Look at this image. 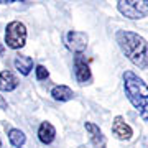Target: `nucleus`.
I'll return each instance as SVG.
<instances>
[{
	"label": "nucleus",
	"mask_w": 148,
	"mask_h": 148,
	"mask_svg": "<svg viewBox=\"0 0 148 148\" xmlns=\"http://www.w3.org/2000/svg\"><path fill=\"white\" fill-rule=\"evenodd\" d=\"M117 10L128 20H142L148 16V0H119Z\"/></svg>",
	"instance_id": "4"
},
{
	"label": "nucleus",
	"mask_w": 148,
	"mask_h": 148,
	"mask_svg": "<svg viewBox=\"0 0 148 148\" xmlns=\"http://www.w3.org/2000/svg\"><path fill=\"white\" fill-rule=\"evenodd\" d=\"M74 77L77 81V84L81 86L92 82V73H90L89 63H87L84 54H76L74 56Z\"/></svg>",
	"instance_id": "6"
},
{
	"label": "nucleus",
	"mask_w": 148,
	"mask_h": 148,
	"mask_svg": "<svg viewBox=\"0 0 148 148\" xmlns=\"http://www.w3.org/2000/svg\"><path fill=\"white\" fill-rule=\"evenodd\" d=\"M35 74H36V81H46L49 77V71L43 64H38L35 68Z\"/></svg>",
	"instance_id": "14"
},
{
	"label": "nucleus",
	"mask_w": 148,
	"mask_h": 148,
	"mask_svg": "<svg viewBox=\"0 0 148 148\" xmlns=\"http://www.w3.org/2000/svg\"><path fill=\"white\" fill-rule=\"evenodd\" d=\"M2 5H8V3H13V0H0Z\"/></svg>",
	"instance_id": "17"
},
{
	"label": "nucleus",
	"mask_w": 148,
	"mask_h": 148,
	"mask_svg": "<svg viewBox=\"0 0 148 148\" xmlns=\"http://www.w3.org/2000/svg\"><path fill=\"white\" fill-rule=\"evenodd\" d=\"M51 97H53L54 101L58 102H68V101H73L74 99V90L69 87V86H54L53 89H51Z\"/></svg>",
	"instance_id": "12"
},
{
	"label": "nucleus",
	"mask_w": 148,
	"mask_h": 148,
	"mask_svg": "<svg viewBox=\"0 0 148 148\" xmlns=\"http://www.w3.org/2000/svg\"><path fill=\"white\" fill-rule=\"evenodd\" d=\"M3 51H5V46H3V45H2V43H0V56H2V54H3Z\"/></svg>",
	"instance_id": "18"
},
{
	"label": "nucleus",
	"mask_w": 148,
	"mask_h": 148,
	"mask_svg": "<svg viewBox=\"0 0 148 148\" xmlns=\"http://www.w3.org/2000/svg\"><path fill=\"white\" fill-rule=\"evenodd\" d=\"M0 148H2V138H0Z\"/></svg>",
	"instance_id": "19"
},
{
	"label": "nucleus",
	"mask_w": 148,
	"mask_h": 148,
	"mask_svg": "<svg viewBox=\"0 0 148 148\" xmlns=\"http://www.w3.org/2000/svg\"><path fill=\"white\" fill-rule=\"evenodd\" d=\"M86 132L89 133V140L95 148H106L107 145V138L102 132V128L99 125H95L94 122H86L84 123Z\"/></svg>",
	"instance_id": "8"
},
{
	"label": "nucleus",
	"mask_w": 148,
	"mask_h": 148,
	"mask_svg": "<svg viewBox=\"0 0 148 148\" xmlns=\"http://www.w3.org/2000/svg\"><path fill=\"white\" fill-rule=\"evenodd\" d=\"M56 138V128L51 122H41V125L38 128V140L43 145H49Z\"/></svg>",
	"instance_id": "10"
},
{
	"label": "nucleus",
	"mask_w": 148,
	"mask_h": 148,
	"mask_svg": "<svg viewBox=\"0 0 148 148\" xmlns=\"http://www.w3.org/2000/svg\"><path fill=\"white\" fill-rule=\"evenodd\" d=\"M7 137H8L10 145L15 147V148H21L25 145V142H27V135H25L23 130H20V128H8Z\"/></svg>",
	"instance_id": "13"
},
{
	"label": "nucleus",
	"mask_w": 148,
	"mask_h": 148,
	"mask_svg": "<svg viewBox=\"0 0 148 148\" xmlns=\"http://www.w3.org/2000/svg\"><path fill=\"white\" fill-rule=\"evenodd\" d=\"M27 25L23 21L13 20L5 27V43L10 49H20L27 43Z\"/></svg>",
	"instance_id": "3"
},
{
	"label": "nucleus",
	"mask_w": 148,
	"mask_h": 148,
	"mask_svg": "<svg viewBox=\"0 0 148 148\" xmlns=\"http://www.w3.org/2000/svg\"><path fill=\"white\" fill-rule=\"evenodd\" d=\"M18 84H20V81L13 71H10V69L0 71V90L2 92H12L18 87Z\"/></svg>",
	"instance_id": "9"
},
{
	"label": "nucleus",
	"mask_w": 148,
	"mask_h": 148,
	"mask_svg": "<svg viewBox=\"0 0 148 148\" xmlns=\"http://www.w3.org/2000/svg\"><path fill=\"white\" fill-rule=\"evenodd\" d=\"M123 92L138 115L148 123V84L133 71L123 73Z\"/></svg>",
	"instance_id": "2"
},
{
	"label": "nucleus",
	"mask_w": 148,
	"mask_h": 148,
	"mask_svg": "<svg viewBox=\"0 0 148 148\" xmlns=\"http://www.w3.org/2000/svg\"><path fill=\"white\" fill-rule=\"evenodd\" d=\"M89 43V36L86 32H77V30H71L66 33V46L69 51L76 54H84L86 48Z\"/></svg>",
	"instance_id": "5"
},
{
	"label": "nucleus",
	"mask_w": 148,
	"mask_h": 148,
	"mask_svg": "<svg viewBox=\"0 0 148 148\" xmlns=\"http://www.w3.org/2000/svg\"><path fill=\"white\" fill-rule=\"evenodd\" d=\"M115 41L120 51L133 66L140 69H148V41L142 35L130 30H117Z\"/></svg>",
	"instance_id": "1"
},
{
	"label": "nucleus",
	"mask_w": 148,
	"mask_h": 148,
	"mask_svg": "<svg viewBox=\"0 0 148 148\" xmlns=\"http://www.w3.org/2000/svg\"><path fill=\"white\" fill-rule=\"evenodd\" d=\"M7 107H8V104H7L5 97L0 94V109H2V110H7Z\"/></svg>",
	"instance_id": "15"
},
{
	"label": "nucleus",
	"mask_w": 148,
	"mask_h": 148,
	"mask_svg": "<svg viewBox=\"0 0 148 148\" xmlns=\"http://www.w3.org/2000/svg\"><path fill=\"white\" fill-rule=\"evenodd\" d=\"M142 145H143V148H148V135H145L142 138Z\"/></svg>",
	"instance_id": "16"
},
{
	"label": "nucleus",
	"mask_w": 148,
	"mask_h": 148,
	"mask_svg": "<svg viewBox=\"0 0 148 148\" xmlns=\"http://www.w3.org/2000/svg\"><path fill=\"white\" fill-rule=\"evenodd\" d=\"M112 135H114L117 140L128 142V140L133 137V128L125 122V119L122 115H115L114 120H112Z\"/></svg>",
	"instance_id": "7"
},
{
	"label": "nucleus",
	"mask_w": 148,
	"mask_h": 148,
	"mask_svg": "<svg viewBox=\"0 0 148 148\" xmlns=\"http://www.w3.org/2000/svg\"><path fill=\"white\" fill-rule=\"evenodd\" d=\"M13 66L21 76H28L33 69V58L27 54H16L13 59Z\"/></svg>",
	"instance_id": "11"
}]
</instances>
